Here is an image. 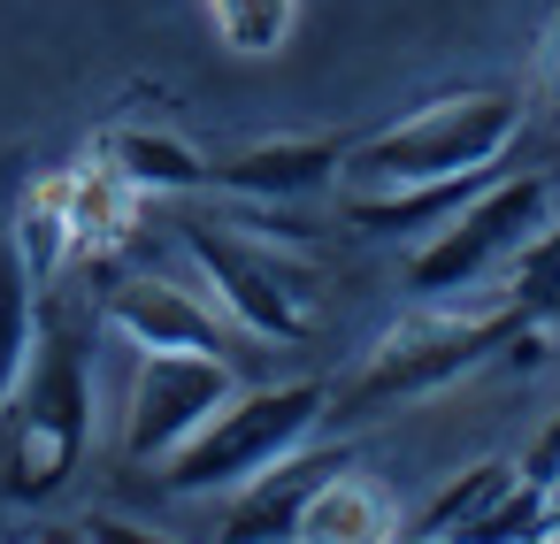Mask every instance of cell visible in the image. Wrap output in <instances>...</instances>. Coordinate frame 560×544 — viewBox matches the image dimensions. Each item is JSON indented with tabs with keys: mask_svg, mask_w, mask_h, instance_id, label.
Returning <instances> with one entry per match:
<instances>
[{
	"mask_svg": "<svg viewBox=\"0 0 560 544\" xmlns=\"http://www.w3.org/2000/svg\"><path fill=\"white\" fill-rule=\"evenodd\" d=\"M93 445V360L70 330H39L32 368L16 376L0 406V498L9 506H47Z\"/></svg>",
	"mask_w": 560,
	"mask_h": 544,
	"instance_id": "cell-1",
	"label": "cell"
},
{
	"mask_svg": "<svg viewBox=\"0 0 560 544\" xmlns=\"http://www.w3.org/2000/svg\"><path fill=\"white\" fill-rule=\"evenodd\" d=\"M514 139H522V93L514 85H468V93H438L415 116L384 123L376 139L346 146V177L353 185L468 177V169H491Z\"/></svg>",
	"mask_w": 560,
	"mask_h": 544,
	"instance_id": "cell-2",
	"label": "cell"
},
{
	"mask_svg": "<svg viewBox=\"0 0 560 544\" xmlns=\"http://www.w3.org/2000/svg\"><path fill=\"white\" fill-rule=\"evenodd\" d=\"M323 406H330V391L307 383V376L261 383V391L238 383V399L215 406V414L162 460V483L185 490V498H200V490H238L246 475H261L269 460H284L292 445H307L315 422H323Z\"/></svg>",
	"mask_w": 560,
	"mask_h": 544,
	"instance_id": "cell-3",
	"label": "cell"
},
{
	"mask_svg": "<svg viewBox=\"0 0 560 544\" xmlns=\"http://www.w3.org/2000/svg\"><path fill=\"white\" fill-rule=\"evenodd\" d=\"M514 330H522L514 307H499V315H445V307L399 315L369 345L361 376L346 383V414H376V406H399V399H430V391L476 376L499 345H514Z\"/></svg>",
	"mask_w": 560,
	"mask_h": 544,
	"instance_id": "cell-4",
	"label": "cell"
},
{
	"mask_svg": "<svg viewBox=\"0 0 560 544\" xmlns=\"http://www.w3.org/2000/svg\"><path fill=\"white\" fill-rule=\"evenodd\" d=\"M560 208H552V185L545 177H491L468 208H453L422 246H415V261H407V284L422 292V299H438V292H468V284H483V276H499L545 223H552Z\"/></svg>",
	"mask_w": 560,
	"mask_h": 544,
	"instance_id": "cell-5",
	"label": "cell"
},
{
	"mask_svg": "<svg viewBox=\"0 0 560 544\" xmlns=\"http://www.w3.org/2000/svg\"><path fill=\"white\" fill-rule=\"evenodd\" d=\"M238 399L231 353H139L131 391H124V452L162 468L215 406Z\"/></svg>",
	"mask_w": 560,
	"mask_h": 544,
	"instance_id": "cell-6",
	"label": "cell"
},
{
	"mask_svg": "<svg viewBox=\"0 0 560 544\" xmlns=\"http://www.w3.org/2000/svg\"><path fill=\"white\" fill-rule=\"evenodd\" d=\"M208 292H215V315H231L238 330L269 338V345H300L315 322H307V284L284 276L254 238H231V223H192L185 230Z\"/></svg>",
	"mask_w": 560,
	"mask_h": 544,
	"instance_id": "cell-7",
	"label": "cell"
},
{
	"mask_svg": "<svg viewBox=\"0 0 560 544\" xmlns=\"http://www.w3.org/2000/svg\"><path fill=\"white\" fill-rule=\"evenodd\" d=\"M353 460H361L353 445H292L284 460H269L261 475H246V483L231 490L223 544H292L307 498H315L338 468H353Z\"/></svg>",
	"mask_w": 560,
	"mask_h": 544,
	"instance_id": "cell-8",
	"label": "cell"
},
{
	"mask_svg": "<svg viewBox=\"0 0 560 544\" xmlns=\"http://www.w3.org/2000/svg\"><path fill=\"white\" fill-rule=\"evenodd\" d=\"M108 322L131 338V353H223V322L200 292L170 276H131L108 292Z\"/></svg>",
	"mask_w": 560,
	"mask_h": 544,
	"instance_id": "cell-9",
	"label": "cell"
},
{
	"mask_svg": "<svg viewBox=\"0 0 560 544\" xmlns=\"http://www.w3.org/2000/svg\"><path fill=\"white\" fill-rule=\"evenodd\" d=\"M338 169H346V146H338V139H261V146L215 162L208 185H223L231 200L277 208V200H307V192H323Z\"/></svg>",
	"mask_w": 560,
	"mask_h": 544,
	"instance_id": "cell-10",
	"label": "cell"
},
{
	"mask_svg": "<svg viewBox=\"0 0 560 544\" xmlns=\"http://www.w3.org/2000/svg\"><path fill=\"white\" fill-rule=\"evenodd\" d=\"M399 536H407V513H399L392 483H376V475L353 460V468H338V475L307 498L292 544H399Z\"/></svg>",
	"mask_w": 560,
	"mask_h": 544,
	"instance_id": "cell-11",
	"label": "cell"
},
{
	"mask_svg": "<svg viewBox=\"0 0 560 544\" xmlns=\"http://www.w3.org/2000/svg\"><path fill=\"white\" fill-rule=\"evenodd\" d=\"M93 162H108L131 192H200L215 177V162L177 139V131H154V123H124V131H101Z\"/></svg>",
	"mask_w": 560,
	"mask_h": 544,
	"instance_id": "cell-12",
	"label": "cell"
},
{
	"mask_svg": "<svg viewBox=\"0 0 560 544\" xmlns=\"http://www.w3.org/2000/svg\"><path fill=\"white\" fill-rule=\"evenodd\" d=\"M139 223V192L108 169V162H85L70 169V261H101L131 238Z\"/></svg>",
	"mask_w": 560,
	"mask_h": 544,
	"instance_id": "cell-13",
	"label": "cell"
},
{
	"mask_svg": "<svg viewBox=\"0 0 560 544\" xmlns=\"http://www.w3.org/2000/svg\"><path fill=\"white\" fill-rule=\"evenodd\" d=\"M32 345H39V276L24 269L16 238H0V406L32 368Z\"/></svg>",
	"mask_w": 560,
	"mask_h": 544,
	"instance_id": "cell-14",
	"label": "cell"
},
{
	"mask_svg": "<svg viewBox=\"0 0 560 544\" xmlns=\"http://www.w3.org/2000/svg\"><path fill=\"white\" fill-rule=\"evenodd\" d=\"M9 238H16V253H24V269H32L39 284L70 261V169H55V177H39V185L24 192Z\"/></svg>",
	"mask_w": 560,
	"mask_h": 544,
	"instance_id": "cell-15",
	"label": "cell"
},
{
	"mask_svg": "<svg viewBox=\"0 0 560 544\" xmlns=\"http://www.w3.org/2000/svg\"><path fill=\"white\" fill-rule=\"evenodd\" d=\"M514 475H522V460H491V452H483V460H468V468H460V475H445V490L407 521V536H453V529H460L468 513H483Z\"/></svg>",
	"mask_w": 560,
	"mask_h": 544,
	"instance_id": "cell-16",
	"label": "cell"
},
{
	"mask_svg": "<svg viewBox=\"0 0 560 544\" xmlns=\"http://www.w3.org/2000/svg\"><path fill=\"white\" fill-rule=\"evenodd\" d=\"M545 521H552V498H545L529 475H514L483 513H468V521L453 529V544H537Z\"/></svg>",
	"mask_w": 560,
	"mask_h": 544,
	"instance_id": "cell-17",
	"label": "cell"
},
{
	"mask_svg": "<svg viewBox=\"0 0 560 544\" xmlns=\"http://www.w3.org/2000/svg\"><path fill=\"white\" fill-rule=\"evenodd\" d=\"M506 307L522 322H560V215L506 261Z\"/></svg>",
	"mask_w": 560,
	"mask_h": 544,
	"instance_id": "cell-18",
	"label": "cell"
},
{
	"mask_svg": "<svg viewBox=\"0 0 560 544\" xmlns=\"http://www.w3.org/2000/svg\"><path fill=\"white\" fill-rule=\"evenodd\" d=\"M208 16H215V32H223V47L231 55H284V39H292V24H300V0H208Z\"/></svg>",
	"mask_w": 560,
	"mask_h": 544,
	"instance_id": "cell-19",
	"label": "cell"
},
{
	"mask_svg": "<svg viewBox=\"0 0 560 544\" xmlns=\"http://www.w3.org/2000/svg\"><path fill=\"white\" fill-rule=\"evenodd\" d=\"M522 475H529L537 490H552V483H560V414H552V422L529 437V452H522Z\"/></svg>",
	"mask_w": 560,
	"mask_h": 544,
	"instance_id": "cell-20",
	"label": "cell"
},
{
	"mask_svg": "<svg viewBox=\"0 0 560 544\" xmlns=\"http://www.w3.org/2000/svg\"><path fill=\"white\" fill-rule=\"evenodd\" d=\"M78 529H85V544H170L162 529H147V521H124V513H85Z\"/></svg>",
	"mask_w": 560,
	"mask_h": 544,
	"instance_id": "cell-21",
	"label": "cell"
},
{
	"mask_svg": "<svg viewBox=\"0 0 560 544\" xmlns=\"http://www.w3.org/2000/svg\"><path fill=\"white\" fill-rule=\"evenodd\" d=\"M537 100L560 108V9H552V24H545V39H537Z\"/></svg>",
	"mask_w": 560,
	"mask_h": 544,
	"instance_id": "cell-22",
	"label": "cell"
},
{
	"mask_svg": "<svg viewBox=\"0 0 560 544\" xmlns=\"http://www.w3.org/2000/svg\"><path fill=\"white\" fill-rule=\"evenodd\" d=\"M39 544H85V529H47Z\"/></svg>",
	"mask_w": 560,
	"mask_h": 544,
	"instance_id": "cell-23",
	"label": "cell"
},
{
	"mask_svg": "<svg viewBox=\"0 0 560 544\" xmlns=\"http://www.w3.org/2000/svg\"><path fill=\"white\" fill-rule=\"evenodd\" d=\"M545 536H552V544H560V498H552V521H545Z\"/></svg>",
	"mask_w": 560,
	"mask_h": 544,
	"instance_id": "cell-24",
	"label": "cell"
},
{
	"mask_svg": "<svg viewBox=\"0 0 560 544\" xmlns=\"http://www.w3.org/2000/svg\"><path fill=\"white\" fill-rule=\"evenodd\" d=\"M399 544H453V536H399Z\"/></svg>",
	"mask_w": 560,
	"mask_h": 544,
	"instance_id": "cell-25",
	"label": "cell"
},
{
	"mask_svg": "<svg viewBox=\"0 0 560 544\" xmlns=\"http://www.w3.org/2000/svg\"><path fill=\"white\" fill-rule=\"evenodd\" d=\"M537 544H552V536H537Z\"/></svg>",
	"mask_w": 560,
	"mask_h": 544,
	"instance_id": "cell-26",
	"label": "cell"
}]
</instances>
